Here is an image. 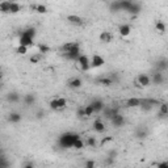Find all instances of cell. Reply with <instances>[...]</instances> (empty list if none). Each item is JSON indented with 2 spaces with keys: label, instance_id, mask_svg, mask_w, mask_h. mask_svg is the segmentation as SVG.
<instances>
[{
  "label": "cell",
  "instance_id": "6da1fadb",
  "mask_svg": "<svg viewBox=\"0 0 168 168\" xmlns=\"http://www.w3.org/2000/svg\"><path fill=\"white\" fill-rule=\"evenodd\" d=\"M33 37H34L33 29H28V30L23 32V34H21V37H20V45L26 46V47L32 46L33 45Z\"/></svg>",
  "mask_w": 168,
  "mask_h": 168
},
{
  "label": "cell",
  "instance_id": "7a4b0ae2",
  "mask_svg": "<svg viewBox=\"0 0 168 168\" xmlns=\"http://www.w3.org/2000/svg\"><path fill=\"white\" fill-rule=\"evenodd\" d=\"M79 138V135L76 134H65L61 139V143L65 146V147H72L74 146V142Z\"/></svg>",
  "mask_w": 168,
  "mask_h": 168
},
{
  "label": "cell",
  "instance_id": "3957f363",
  "mask_svg": "<svg viewBox=\"0 0 168 168\" xmlns=\"http://www.w3.org/2000/svg\"><path fill=\"white\" fill-rule=\"evenodd\" d=\"M78 65H79V67L83 70V71H85V70H88L91 67L90 59H88L85 55H80V56H79V58H78Z\"/></svg>",
  "mask_w": 168,
  "mask_h": 168
},
{
  "label": "cell",
  "instance_id": "277c9868",
  "mask_svg": "<svg viewBox=\"0 0 168 168\" xmlns=\"http://www.w3.org/2000/svg\"><path fill=\"white\" fill-rule=\"evenodd\" d=\"M50 105H51L53 109H62V108H65V106H66V100H65V99H62V97H58V99L51 100Z\"/></svg>",
  "mask_w": 168,
  "mask_h": 168
},
{
  "label": "cell",
  "instance_id": "5b68a950",
  "mask_svg": "<svg viewBox=\"0 0 168 168\" xmlns=\"http://www.w3.org/2000/svg\"><path fill=\"white\" fill-rule=\"evenodd\" d=\"M104 63H105V61L103 59V56H100V55H93V58H92V63H91V67H95V68L101 67Z\"/></svg>",
  "mask_w": 168,
  "mask_h": 168
},
{
  "label": "cell",
  "instance_id": "8992f818",
  "mask_svg": "<svg viewBox=\"0 0 168 168\" xmlns=\"http://www.w3.org/2000/svg\"><path fill=\"white\" fill-rule=\"evenodd\" d=\"M67 20L70 21L71 24H74V25H76V26H81L84 23H83V20H81L79 16H75V15H71V16H68L67 17Z\"/></svg>",
  "mask_w": 168,
  "mask_h": 168
},
{
  "label": "cell",
  "instance_id": "52a82bcc",
  "mask_svg": "<svg viewBox=\"0 0 168 168\" xmlns=\"http://www.w3.org/2000/svg\"><path fill=\"white\" fill-rule=\"evenodd\" d=\"M138 83L142 85V87H147L150 84V78L147 75H139L138 76Z\"/></svg>",
  "mask_w": 168,
  "mask_h": 168
},
{
  "label": "cell",
  "instance_id": "ba28073f",
  "mask_svg": "<svg viewBox=\"0 0 168 168\" xmlns=\"http://www.w3.org/2000/svg\"><path fill=\"white\" fill-rule=\"evenodd\" d=\"M142 104V101L137 99V97H133V99H129L128 103H126V105H128L129 108H135V106H139Z\"/></svg>",
  "mask_w": 168,
  "mask_h": 168
},
{
  "label": "cell",
  "instance_id": "9c48e42d",
  "mask_svg": "<svg viewBox=\"0 0 168 168\" xmlns=\"http://www.w3.org/2000/svg\"><path fill=\"white\" fill-rule=\"evenodd\" d=\"M11 1H3L0 4V9H1L3 13H11Z\"/></svg>",
  "mask_w": 168,
  "mask_h": 168
},
{
  "label": "cell",
  "instance_id": "30bf717a",
  "mask_svg": "<svg viewBox=\"0 0 168 168\" xmlns=\"http://www.w3.org/2000/svg\"><path fill=\"white\" fill-rule=\"evenodd\" d=\"M100 40H101V42H110L112 41V34L109 33V32H103V33L100 34Z\"/></svg>",
  "mask_w": 168,
  "mask_h": 168
},
{
  "label": "cell",
  "instance_id": "8fae6325",
  "mask_svg": "<svg viewBox=\"0 0 168 168\" xmlns=\"http://www.w3.org/2000/svg\"><path fill=\"white\" fill-rule=\"evenodd\" d=\"M75 46H78V43L76 42H70V43H66V45H63L62 46V51L65 53V54H67V53H70L72 49H74Z\"/></svg>",
  "mask_w": 168,
  "mask_h": 168
},
{
  "label": "cell",
  "instance_id": "7c38bea8",
  "mask_svg": "<svg viewBox=\"0 0 168 168\" xmlns=\"http://www.w3.org/2000/svg\"><path fill=\"white\" fill-rule=\"evenodd\" d=\"M93 128H95V130L96 131H99V133H103V131H105V125H104L101 121H95V123H93Z\"/></svg>",
  "mask_w": 168,
  "mask_h": 168
},
{
  "label": "cell",
  "instance_id": "4fadbf2b",
  "mask_svg": "<svg viewBox=\"0 0 168 168\" xmlns=\"http://www.w3.org/2000/svg\"><path fill=\"white\" fill-rule=\"evenodd\" d=\"M112 121H113V123H114L116 126H121L122 122H123V117L121 114H114L112 117Z\"/></svg>",
  "mask_w": 168,
  "mask_h": 168
},
{
  "label": "cell",
  "instance_id": "5bb4252c",
  "mask_svg": "<svg viewBox=\"0 0 168 168\" xmlns=\"http://www.w3.org/2000/svg\"><path fill=\"white\" fill-rule=\"evenodd\" d=\"M120 34H121L122 37H126L130 34V26L129 25H122L121 28H120Z\"/></svg>",
  "mask_w": 168,
  "mask_h": 168
},
{
  "label": "cell",
  "instance_id": "9a60e30c",
  "mask_svg": "<svg viewBox=\"0 0 168 168\" xmlns=\"http://www.w3.org/2000/svg\"><path fill=\"white\" fill-rule=\"evenodd\" d=\"M84 146H85V143L80 139V137H79L76 141L74 142V146H72V147H75V148H78V150H80V148H83Z\"/></svg>",
  "mask_w": 168,
  "mask_h": 168
},
{
  "label": "cell",
  "instance_id": "2e32d148",
  "mask_svg": "<svg viewBox=\"0 0 168 168\" xmlns=\"http://www.w3.org/2000/svg\"><path fill=\"white\" fill-rule=\"evenodd\" d=\"M80 85H81L80 79H72V80L70 81V87H72V88H79Z\"/></svg>",
  "mask_w": 168,
  "mask_h": 168
},
{
  "label": "cell",
  "instance_id": "e0dca14e",
  "mask_svg": "<svg viewBox=\"0 0 168 168\" xmlns=\"http://www.w3.org/2000/svg\"><path fill=\"white\" fill-rule=\"evenodd\" d=\"M32 8L36 9V11L38 12V13H46V12H47V9H46L45 5H33Z\"/></svg>",
  "mask_w": 168,
  "mask_h": 168
},
{
  "label": "cell",
  "instance_id": "ac0fdd59",
  "mask_svg": "<svg viewBox=\"0 0 168 168\" xmlns=\"http://www.w3.org/2000/svg\"><path fill=\"white\" fill-rule=\"evenodd\" d=\"M91 105L93 106L95 112H99V110L103 109V103H101V101H95V103H92Z\"/></svg>",
  "mask_w": 168,
  "mask_h": 168
},
{
  "label": "cell",
  "instance_id": "d6986e66",
  "mask_svg": "<svg viewBox=\"0 0 168 168\" xmlns=\"http://www.w3.org/2000/svg\"><path fill=\"white\" fill-rule=\"evenodd\" d=\"M20 11V5L17 3H12L11 4V13H17Z\"/></svg>",
  "mask_w": 168,
  "mask_h": 168
},
{
  "label": "cell",
  "instance_id": "ffe728a7",
  "mask_svg": "<svg viewBox=\"0 0 168 168\" xmlns=\"http://www.w3.org/2000/svg\"><path fill=\"white\" fill-rule=\"evenodd\" d=\"M156 29L159 30L160 33H164V32H166V25L161 23V21H158L156 23Z\"/></svg>",
  "mask_w": 168,
  "mask_h": 168
},
{
  "label": "cell",
  "instance_id": "44dd1931",
  "mask_svg": "<svg viewBox=\"0 0 168 168\" xmlns=\"http://www.w3.org/2000/svg\"><path fill=\"white\" fill-rule=\"evenodd\" d=\"M41 58H42V55H41V54H37V55H33L30 58V62L32 63H38L40 61H41Z\"/></svg>",
  "mask_w": 168,
  "mask_h": 168
},
{
  "label": "cell",
  "instance_id": "7402d4cb",
  "mask_svg": "<svg viewBox=\"0 0 168 168\" xmlns=\"http://www.w3.org/2000/svg\"><path fill=\"white\" fill-rule=\"evenodd\" d=\"M20 118H21V117L18 116L17 113H12L11 117H9V120H11L12 122H17V121H20Z\"/></svg>",
  "mask_w": 168,
  "mask_h": 168
},
{
  "label": "cell",
  "instance_id": "603a6c76",
  "mask_svg": "<svg viewBox=\"0 0 168 168\" xmlns=\"http://www.w3.org/2000/svg\"><path fill=\"white\" fill-rule=\"evenodd\" d=\"M160 114H161V116L168 114V105H166V104L160 105Z\"/></svg>",
  "mask_w": 168,
  "mask_h": 168
},
{
  "label": "cell",
  "instance_id": "cb8c5ba5",
  "mask_svg": "<svg viewBox=\"0 0 168 168\" xmlns=\"http://www.w3.org/2000/svg\"><path fill=\"white\" fill-rule=\"evenodd\" d=\"M26 51H28V47H26V46L20 45V46L17 47V53H18V54H25Z\"/></svg>",
  "mask_w": 168,
  "mask_h": 168
},
{
  "label": "cell",
  "instance_id": "d4e9b609",
  "mask_svg": "<svg viewBox=\"0 0 168 168\" xmlns=\"http://www.w3.org/2000/svg\"><path fill=\"white\" fill-rule=\"evenodd\" d=\"M38 50H40V53H47V51H50V49L47 46H45V45H38Z\"/></svg>",
  "mask_w": 168,
  "mask_h": 168
},
{
  "label": "cell",
  "instance_id": "484cf974",
  "mask_svg": "<svg viewBox=\"0 0 168 168\" xmlns=\"http://www.w3.org/2000/svg\"><path fill=\"white\" fill-rule=\"evenodd\" d=\"M100 83L103 85H110V84H112V80H110V79H101Z\"/></svg>",
  "mask_w": 168,
  "mask_h": 168
},
{
  "label": "cell",
  "instance_id": "4316f807",
  "mask_svg": "<svg viewBox=\"0 0 168 168\" xmlns=\"http://www.w3.org/2000/svg\"><path fill=\"white\" fill-rule=\"evenodd\" d=\"M158 167H160V168H168V161H164V163H159V164H156Z\"/></svg>",
  "mask_w": 168,
  "mask_h": 168
},
{
  "label": "cell",
  "instance_id": "83f0119b",
  "mask_svg": "<svg viewBox=\"0 0 168 168\" xmlns=\"http://www.w3.org/2000/svg\"><path fill=\"white\" fill-rule=\"evenodd\" d=\"M88 145H90V146H95V145H96V141H95L93 138H90V139H88Z\"/></svg>",
  "mask_w": 168,
  "mask_h": 168
},
{
  "label": "cell",
  "instance_id": "f1b7e54d",
  "mask_svg": "<svg viewBox=\"0 0 168 168\" xmlns=\"http://www.w3.org/2000/svg\"><path fill=\"white\" fill-rule=\"evenodd\" d=\"M95 163H92V161H90V163H87V167H93Z\"/></svg>",
  "mask_w": 168,
  "mask_h": 168
}]
</instances>
